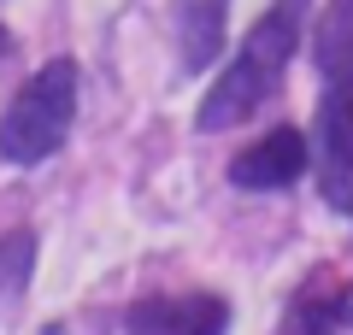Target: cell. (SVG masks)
I'll return each instance as SVG.
<instances>
[{
	"mask_svg": "<svg viewBox=\"0 0 353 335\" xmlns=\"http://www.w3.org/2000/svg\"><path fill=\"white\" fill-rule=\"evenodd\" d=\"M306 6L312 0H277L265 6V18L248 30L241 53L230 59V71L206 88L201 100V130H230V124H248L253 112L283 88V71L294 59V41H301V24H306Z\"/></svg>",
	"mask_w": 353,
	"mask_h": 335,
	"instance_id": "cell-1",
	"label": "cell"
},
{
	"mask_svg": "<svg viewBox=\"0 0 353 335\" xmlns=\"http://www.w3.org/2000/svg\"><path fill=\"white\" fill-rule=\"evenodd\" d=\"M71 118H77V59H48L18 88L6 118H0V153H6V165L53 159L65 130H71Z\"/></svg>",
	"mask_w": 353,
	"mask_h": 335,
	"instance_id": "cell-2",
	"label": "cell"
},
{
	"mask_svg": "<svg viewBox=\"0 0 353 335\" xmlns=\"http://www.w3.org/2000/svg\"><path fill=\"white\" fill-rule=\"evenodd\" d=\"M318 77H324V100H318V124H312L318 194L330 212L353 218V65H336Z\"/></svg>",
	"mask_w": 353,
	"mask_h": 335,
	"instance_id": "cell-3",
	"label": "cell"
},
{
	"mask_svg": "<svg viewBox=\"0 0 353 335\" xmlns=\"http://www.w3.org/2000/svg\"><path fill=\"white\" fill-rule=\"evenodd\" d=\"M306 165H312L306 136H301L294 124H277V130H265L248 153H236V159H230V183H236V188H253V194H271V188L301 183Z\"/></svg>",
	"mask_w": 353,
	"mask_h": 335,
	"instance_id": "cell-4",
	"label": "cell"
},
{
	"mask_svg": "<svg viewBox=\"0 0 353 335\" xmlns=\"http://www.w3.org/2000/svg\"><path fill=\"white\" fill-rule=\"evenodd\" d=\"M230 306L218 294H153L136 300L124 318V335H224Z\"/></svg>",
	"mask_w": 353,
	"mask_h": 335,
	"instance_id": "cell-5",
	"label": "cell"
},
{
	"mask_svg": "<svg viewBox=\"0 0 353 335\" xmlns=\"http://www.w3.org/2000/svg\"><path fill=\"white\" fill-rule=\"evenodd\" d=\"M224 18H230V0H176L171 6V36L183 71H206L224 53Z\"/></svg>",
	"mask_w": 353,
	"mask_h": 335,
	"instance_id": "cell-6",
	"label": "cell"
},
{
	"mask_svg": "<svg viewBox=\"0 0 353 335\" xmlns=\"http://www.w3.org/2000/svg\"><path fill=\"white\" fill-rule=\"evenodd\" d=\"M353 329V283H312L289 300L283 335H341Z\"/></svg>",
	"mask_w": 353,
	"mask_h": 335,
	"instance_id": "cell-7",
	"label": "cell"
},
{
	"mask_svg": "<svg viewBox=\"0 0 353 335\" xmlns=\"http://www.w3.org/2000/svg\"><path fill=\"white\" fill-rule=\"evenodd\" d=\"M30 265H36V236L18 230V236L0 241V306H12L30 283Z\"/></svg>",
	"mask_w": 353,
	"mask_h": 335,
	"instance_id": "cell-8",
	"label": "cell"
},
{
	"mask_svg": "<svg viewBox=\"0 0 353 335\" xmlns=\"http://www.w3.org/2000/svg\"><path fill=\"white\" fill-rule=\"evenodd\" d=\"M6 53H12V36H6V24H0V59H6Z\"/></svg>",
	"mask_w": 353,
	"mask_h": 335,
	"instance_id": "cell-9",
	"label": "cell"
}]
</instances>
